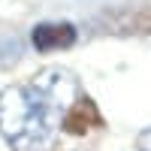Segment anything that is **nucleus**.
I'll use <instances>...</instances> for the list:
<instances>
[{
	"label": "nucleus",
	"instance_id": "1",
	"mask_svg": "<svg viewBox=\"0 0 151 151\" xmlns=\"http://www.w3.org/2000/svg\"><path fill=\"white\" fill-rule=\"evenodd\" d=\"M76 79L64 70H45L27 85L0 94V136L12 151H42L64 124Z\"/></svg>",
	"mask_w": 151,
	"mask_h": 151
},
{
	"label": "nucleus",
	"instance_id": "2",
	"mask_svg": "<svg viewBox=\"0 0 151 151\" xmlns=\"http://www.w3.org/2000/svg\"><path fill=\"white\" fill-rule=\"evenodd\" d=\"M30 42L40 52H58V48H70L76 42V27L70 21H42L30 30Z\"/></svg>",
	"mask_w": 151,
	"mask_h": 151
}]
</instances>
